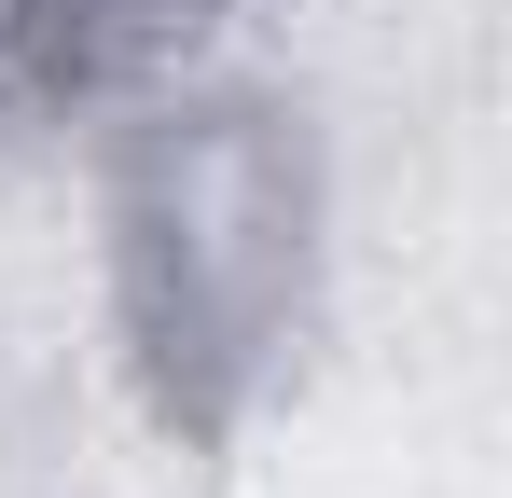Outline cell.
Here are the masks:
<instances>
[{
  "label": "cell",
  "mask_w": 512,
  "mask_h": 498,
  "mask_svg": "<svg viewBox=\"0 0 512 498\" xmlns=\"http://www.w3.org/2000/svg\"><path fill=\"white\" fill-rule=\"evenodd\" d=\"M305 291V153L263 111H167L125 180V332L180 429H222Z\"/></svg>",
  "instance_id": "obj_1"
},
{
  "label": "cell",
  "mask_w": 512,
  "mask_h": 498,
  "mask_svg": "<svg viewBox=\"0 0 512 498\" xmlns=\"http://www.w3.org/2000/svg\"><path fill=\"white\" fill-rule=\"evenodd\" d=\"M180 28H194V0H42L28 56L70 70V83H97V70H125V56H167Z\"/></svg>",
  "instance_id": "obj_2"
}]
</instances>
